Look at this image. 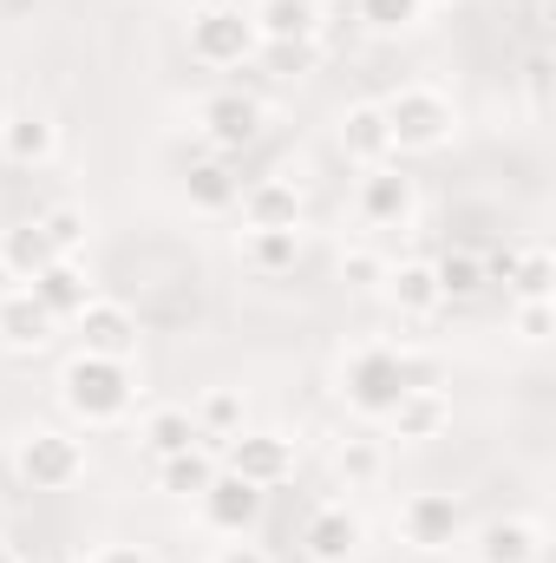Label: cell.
<instances>
[{
    "label": "cell",
    "instance_id": "cell-1",
    "mask_svg": "<svg viewBox=\"0 0 556 563\" xmlns=\"http://www.w3.org/2000/svg\"><path fill=\"white\" fill-rule=\"evenodd\" d=\"M138 400L132 361H99V354H73L59 374V407L79 426H119Z\"/></svg>",
    "mask_w": 556,
    "mask_h": 563
},
{
    "label": "cell",
    "instance_id": "cell-2",
    "mask_svg": "<svg viewBox=\"0 0 556 563\" xmlns=\"http://www.w3.org/2000/svg\"><path fill=\"white\" fill-rule=\"evenodd\" d=\"M407 387H413V380H407V347H393V341H367V347H354L347 367H341V400H347L360 420H387Z\"/></svg>",
    "mask_w": 556,
    "mask_h": 563
},
{
    "label": "cell",
    "instance_id": "cell-3",
    "mask_svg": "<svg viewBox=\"0 0 556 563\" xmlns=\"http://www.w3.org/2000/svg\"><path fill=\"white\" fill-rule=\"evenodd\" d=\"M387 112V132H393V151H445L452 132H458V112L445 92L432 86H400L393 99H380Z\"/></svg>",
    "mask_w": 556,
    "mask_h": 563
},
{
    "label": "cell",
    "instance_id": "cell-4",
    "mask_svg": "<svg viewBox=\"0 0 556 563\" xmlns=\"http://www.w3.org/2000/svg\"><path fill=\"white\" fill-rule=\"evenodd\" d=\"M256 46H263V40H256V20H249L236 0L190 13V59H203V66H216V73H236V66H249Z\"/></svg>",
    "mask_w": 556,
    "mask_h": 563
},
{
    "label": "cell",
    "instance_id": "cell-5",
    "mask_svg": "<svg viewBox=\"0 0 556 563\" xmlns=\"http://www.w3.org/2000/svg\"><path fill=\"white\" fill-rule=\"evenodd\" d=\"M197 132H203V144L216 157H236V151H249L263 139V99L243 92V86H223V92H210L197 106Z\"/></svg>",
    "mask_w": 556,
    "mask_h": 563
},
{
    "label": "cell",
    "instance_id": "cell-6",
    "mask_svg": "<svg viewBox=\"0 0 556 563\" xmlns=\"http://www.w3.org/2000/svg\"><path fill=\"white\" fill-rule=\"evenodd\" d=\"M13 472H20L33 492H66V485H79V472H86V445H79L73 432L40 426V432H26V439H20Z\"/></svg>",
    "mask_w": 556,
    "mask_h": 563
},
{
    "label": "cell",
    "instance_id": "cell-7",
    "mask_svg": "<svg viewBox=\"0 0 556 563\" xmlns=\"http://www.w3.org/2000/svg\"><path fill=\"white\" fill-rule=\"evenodd\" d=\"M197 511H203V525H210L216 538H249V531L263 525V511H269V492L249 485V478H236V472H216V478L197 492Z\"/></svg>",
    "mask_w": 556,
    "mask_h": 563
},
{
    "label": "cell",
    "instance_id": "cell-8",
    "mask_svg": "<svg viewBox=\"0 0 556 563\" xmlns=\"http://www.w3.org/2000/svg\"><path fill=\"white\" fill-rule=\"evenodd\" d=\"M400 538H407L413 551H425V558L465 544V511H458V498H445V492H413V498L400 505Z\"/></svg>",
    "mask_w": 556,
    "mask_h": 563
},
{
    "label": "cell",
    "instance_id": "cell-9",
    "mask_svg": "<svg viewBox=\"0 0 556 563\" xmlns=\"http://www.w3.org/2000/svg\"><path fill=\"white\" fill-rule=\"evenodd\" d=\"M485 282H504L511 301H551L556 295V256L544 243H504L498 256H485Z\"/></svg>",
    "mask_w": 556,
    "mask_h": 563
},
{
    "label": "cell",
    "instance_id": "cell-10",
    "mask_svg": "<svg viewBox=\"0 0 556 563\" xmlns=\"http://www.w3.org/2000/svg\"><path fill=\"white\" fill-rule=\"evenodd\" d=\"M73 328H79V354H99V361H132V354H138V314H132L125 301L92 295V301L73 314Z\"/></svg>",
    "mask_w": 556,
    "mask_h": 563
},
{
    "label": "cell",
    "instance_id": "cell-11",
    "mask_svg": "<svg viewBox=\"0 0 556 563\" xmlns=\"http://www.w3.org/2000/svg\"><path fill=\"white\" fill-rule=\"evenodd\" d=\"M354 210H360V223H374V230H400V223H413V210H419L413 177L393 170V164L360 170V184H354Z\"/></svg>",
    "mask_w": 556,
    "mask_h": 563
},
{
    "label": "cell",
    "instance_id": "cell-12",
    "mask_svg": "<svg viewBox=\"0 0 556 563\" xmlns=\"http://www.w3.org/2000/svg\"><path fill=\"white\" fill-rule=\"evenodd\" d=\"M223 472H236V478L276 492L281 478L294 472V445H288L281 432H236V439L223 445Z\"/></svg>",
    "mask_w": 556,
    "mask_h": 563
},
{
    "label": "cell",
    "instance_id": "cell-13",
    "mask_svg": "<svg viewBox=\"0 0 556 563\" xmlns=\"http://www.w3.org/2000/svg\"><path fill=\"white\" fill-rule=\"evenodd\" d=\"M236 210H243V223L249 230H301V184H288V177H256V184H243V197H236Z\"/></svg>",
    "mask_w": 556,
    "mask_h": 563
},
{
    "label": "cell",
    "instance_id": "cell-14",
    "mask_svg": "<svg viewBox=\"0 0 556 563\" xmlns=\"http://www.w3.org/2000/svg\"><path fill=\"white\" fill-rule=\"evenodd\" d=\"M341 151H347L360 170H374V164H393V157H400V151H393V132H387L380 99H360V106H347V112H341Z\"/></svg>",
    "mask_w": 556,
    "mask_h": 563
},
{
    "label": "cell",
    "instance_id": "cell-15",
    "mask_svg": "<svg viewBox=\"0 0 556 563\" xmlns=\"http://www.w3.org/2000/svg\"><path fill=\"white\" fill-rule=\"evenodd\" d=\"M478 563H544V525L537 518H491L471 538Z\"/></svg>",
    "mask_w": 556,
    "mask_h": 563
},
{
    "label": "cell",
    "instance_id": "cell-16",
    "mask_svg": "<svg viewBox=\"0 0 556 563\" xmlns=\"http://www.w3.org/2000/svg\"><path fill=\"white\" fill-rule=\"evenodd\" d=\"M256 40L263 46H314L321 33V0H256Z\"/></svg>",
    "mask_w": 556,
    "mask_h": 563
},
{
    "label": "cell",
    "instance_id": "cell-17",
    "mask_svg": "<svg viewBox=\"0 0 556 563\" xmlns=\"http://www.w3.org/2000/svg\"><path fill=\"white\" fill-rule=\"evenodd\" d=\"M26 288H33V301H40L53 321H73V314L92 301V282H86V263H79V256H53Z\"/></svg>",
    "mask_w": 556,
    "mask_h": 563
},
{
    "label": "cell",
    "instance_id": "cell-18",
    "mask_svg": "<svg viewBox=\"0 0 556 563\" xmlns=\"http://www.w3.org/2000/svg\"><path fill=\"white\" fill-rule=\"evenodd\" d=\"M301 551H308V563H347L360 551V518L347 505H321L301 525Z\"/></svg>",
    "mask_w": 556,
    "mask_h": 563
},
{
    "label": "cell",
    "instance_id": "cell-19",
    "mask_svg": "<svg viewBox=\"0 0 556 563\" xmlns=\"http://www.w3.org/2000/svg\"><path fill=\"white\" fill-rule=\"evenodd\" d=\"M53 314L33 301V288H13V295H0V347L7 354H40L46 341H53Z\"/></svg>",
    "mask_w": 556,
    "mask_h": 563
},
{
    "label": "cell",
    "instance_id": "cell-20",
    "mask_svg": "<svg viewBox=\"0 0 556 563\" xmlns=\"http://www.w3.org/2000/svg\"><path fill=\"white\" fill-rule=\"evenodd\" d=\"M387 426H393L400 445H425V439H438V432L452 426V400H445V387H407L400 407L387 413Z\"/></svg>",
    "mask_w": 556,
    "mask_h": 563
},
{
    "label": "cell",
    "instance_id": "cell-21",
    "mask_svg": "<svg viewBox=\"0 0 556 563\" xmlns=\"http://www.w3.org/2000/svg\"><path fill=\"white\" fill-rule=\"evenodd\" d=\"M53 151H59V125H53L46 112H13V119L0 125V157L20 164V170L53 164Z\"/></svg>",
    "mask_w": 556,
    "mask_h": 563
},
{
    "label": "cell",
    "instance_id": "cell-22",
    "mask_svg": "<svg viewBox=\"0 0 556 563\" xmlns=\"http://www.w3.org/2000/svg\"><path fill=\"white\" fill-rule=\"evenodd\" d=\"M184 197H190V210H203V217H223V210H236V197H243V177L230 170V157H197L190 170H184Z\"/></svg>",
    "mask_w": 556,
    "mask_h": 563
},
{
    "label": "cell",
    "instance_id": "cell-23",
    "mask_svg": "<svg viewBox=\"0 0 556 563\" xmlns=\"http://www.w3.org/2000/svg\"><path fill=\"white\" fill-rule=\"evenodd\" d=\"M380 295L400 308V314H413V321H425V314H438L445 308V295H438V276H432V263H387V282H380Z\"/></svg>",
    "mask_w": 556,
    "mask_h": 563
},
{
    "label": "cell",
    "instance_id": "cell-24",
    "mask_svg": "<svg viewBox=\"0 0 556 563\" xmlns=\"http://www.w3.org/2000/svg\"><path fill=\"white\" fill-rule=\"evenodd\" d=\"M53 263V243H46V230H40V217L33 223H13V230H0V276L7 282H26L40 276Z\"/></svg>",
    "mask_w": 556,
    "mask_h": 563
},
{
    "label": "cell",
    "instance_id": "cell-25",
    "mask_svg": "<svg viewBox=\"0 0 556 563\" xmlns=\"http://www.w3.org/2000/svg\"><path fill=\"white\" fill-rule=\"evenodd\" d=\"M203 432H197V420H190V407H151L138 426V445L144 459L157 465V459H177V452H190Z\"/></svg>",
    "mask_w": 556,
    "mask_h": 563
},
{
    "label": "cell",
    "instance_id": "cell-26",
    "mask_svg": "<svg viewBox=\"0 0 556 563\" xmlns=\"http://www.w3.org/2000/svg\"><path fill=\"white\" fill-rule=\"evenodd\" d=\"M216 472H223L216 445H210V439H197L190 452H177V459H157V492H170V498H197V492H203Z\"/></svg>",
    "mask_w": 556,
    "mask_h": 563
},
{
    "label": "cell",
    "instance_id": "cell-27",
    "mask_svg": "<svg viewBox=\"0 0 556 563\" xmlns=\"http://www.w3.org/2000/svg\"><path fill=\"white\" fill-rule=\"evenodd\" d=\"M243 263L256 276H288L301 263V230H249L243 236Z\"/></svg>",
    "mask_w": 556,
    "mask_h": 563
},
{
    "label": "cell",
    "instance_id": "cell-28",
    "mask_svg": "<svg viewBox=\"0 0 556 563\" xmlns=\"http://www.w3.org/2000/svg\"><path fill=\"white\" fill-rule=\"evenodd\" d=\"M432 276H438L445 301H471V295H485V256L478 250H452V256L432 263Z\"/></svg>",
    "mask_w": 556,
    "mask_h": 563
},
{
    "label": "cell",
    "instance_id": "cell-29",
    "mask_svg": "<svg viewBox=\"0 0 556 563\" xmlns=\"http://www.w3.org/2000/svg\"><path fill=\"white\" fill-rule=\"evenodd\" d=\"M190 420H197L203 439H236V432H243V394H236V387H216V394L197 400Z\"/></svg>",
    "mask_w": 556,
    "mask_h": 563
},
{
    "label": "cell",
    "instance_id": "cell-30",
    "mask_svg": "<svg viewBox=\"0 0 556 563\" xmlns=\"http://www.w3.org/2000/svg\"><path fill=\"white\" fill-rule=\"evenodd\" d=\"M40 230H46L53 256H79V250H86V236H92V217H86L79 203H53V210L40 217Z\"/></svg>",
    "mask_w": 556,
    "mask_h": 563
},
{
    "label": "cell",
    "instance_id": "cell-31",
    "mask_svg": "<svg viewBox=\"0 0 556 563\" xmlns=\"http://www.w3.org/2000/svg\"><path fill=\"white\" fill-rule=\"evenodd\" d=\"M334 472H341L347 485H374V478L387 472V452H380V439H367V432H354L347 445H334Z\"/></svg>",
    "mask_w": 556,
    "mask_h": 563
},
{
    "label": "cell",
    "instance_id": "cell-32",
    "mask_svg": "<svg viewBox=\"0 0 556 563\" xmlns=\"http://www.w3.org/2000/svg\"><path fill=\"white\" fill-rule=\"evenodd\" d=\"M354 13H360L374 33H407V26H419L425 0H354Z\"/></svg>",
    "mask_w": 556,
    "mask_h": 563
},
{
    "label": "cell",
    "instance_id": "cell-33",
    "mask_svg": "<svg viewBox=\"0 0 556 563\" xmlns=\"http://www.w3.org/2000/svg\"><path fill=\"white\" fill-rule=\"evenodd\" d=\"M341 282H347V288H380V282H387V263H380L374 250H347V256H341Z\"/></svg>",
    "mask_w": 556,
    "mask_h": 563
},
{
    "label": "cell",
    "instance_id": "cell-34",
    "mask_svg": "<svg viewBox=\"0 0 556 563\" xmlns=\"http://www.w3.org/2000/svg\"><path fill=\"white\" fill-rule=\"evenodd\" d=\"M511 321H518V341H531V347H537V341H551L556 308H551V301H518V314H511Z\"/></svg>",
    "mask_w": 556,
    "mask_h": 563
},
{
    "label": "cell",
    "instance_id": "cell-35",
    "mask_svg": "<svg viewBox=\"0 0 556 563\" xmlns=\"http://www.w3.org/2000/svg\"><path fill=\"white\" fill-rule=\"evenodd\" d=\"M216 563H276V558H269L263 544H243V538H236V544H223V551H216Z\"/></svg>",
    "mask_w": 556,
    "mask_h": 563
},
{
    "label": "cell",
    "instance_id": "cell-36",
    "mask_svg": "<svg viewBox=\"0 0 556 563\" xmlns=\"http://www.w3.org/2000/svg\"><path fill=\"white\" fill-rule=\"evenodd\" d=\"M86 563H151V558H144L138 544H99Z\"/></svg>",
    "mask_w": 556,
    "mask_h": 563
},
{
    "label": "cell",
    "instance_id": "cell-37",
    "mask_svg": "<svg viewBox=\"0 0 556 563\" xmlns=\"http://www.w3.org/2000/svg\"><path fill=\"white\" fill-rule=\"evenodd\" d=\"M0 563H26V558H20V551H7V544H0Z\"/></svg>",
    "mask_w": 556,
    "mask_h": 563
},
{
    "label": "cell",
    "instance_id": "cell-38",
    "mask_svg": "<svg viewBox=\"0 0 556 563\" xmlns=\"http://www.w3.org/2000/svg\"><path fill=\"white\" fill-rule=\"evenodd\" d=\"M0 538H7V505H0Z\"/></svg>",
    "mask_w": 556,
    "mask_h": 563
},
{
    "label": "cell",
    "instance_id": "cell-39",
    "mask_svg": "<svg viewBox=\"0 0 556 563\" xmlns=\"http://www.w3.org/2000/svg\"><path fill=\"white\" fill-rule=\"evenodd\" d=\"M203 7H223V0H203Z\"/></svg>",
    "mask_w": 556,
    "mask_h": 563
}]
</instances>
